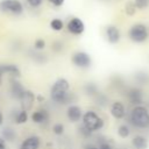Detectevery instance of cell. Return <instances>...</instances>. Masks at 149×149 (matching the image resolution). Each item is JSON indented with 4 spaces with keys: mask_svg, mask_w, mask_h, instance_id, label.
<instances>
[{
    "mask_svg": "<svg viewBox=\"0 0 149 149\" xmlns=\"http://www.w3.org/2000/svg\"><path fill=\"white\" fill-rule=\"evenodd\" d=\"M0 10L13 15H21L23 13V5L20 0H1Z\"/></svg>",
    "mask_w": 149,
    "mask_h": 149,
    "instance_id": "obj_5",
    "label": "cell"
},
{
    "mask_svg": "<svg viewBox=\"0 0 149 149\" xmlns=\"http://www.w3.org/2000/svg\"><path fill=\"white\" fill-rule=\"evenodd\" d=\"M136 9H137V8H136L134 1H128V2H126V5H125V13H126L127 15L133 16V15L135 14Z\"/></svg>",
    "mask_w": 149,
    "mask_h": 149,
    "instance_id": "obj_21",
    "label": "cell"
},
{
    "mask_svg": "<svg viewBox=\"0 0 149 149\" xmlns=\"http://www.w3.org/2000/svg\"><path fill=\"white\" fill-rule=\"evenodd\" d=\"M129 121L133 126L137 128H149V112L146 107L135 106L130 114H129Z\"/></svg>",
    "mask_w": 149,
    "mask_h": 149,
    "instance_id": "obj_2",
    "label": "cell"
},
{
    "mask_svg": "<svg viewBox=\"0 0 149 149\" xmlns=\"http://www.w3.org/2000/svg\"><path fill=\"white\" fill-rule=\"evenodd\" d=\"M135 79L140 83V84H148L149 81V76L146 72H137L135 74Z\"/></svg>",
    "mask_w": 149,
    "mask_h": 149,
    "instance_id": "obj_23",
    "label": "cell"
},
{
    "mask_svg": "<svg viewBox=\"0 0 149 149\" xmlns=\"http://www.w3.org/2000/svg\"><path fill=\"white\" fill-rule=\"evenodd\" d=\"M2 122H3V115H2V113L0 112V126L2 125Z\"/></svg>",
    "mask_w": 149,
    "mask_h": 149,
    "instance_id": "obj_35",
    "label": "cell"
},
{
    "mask_svg": "<svg viewBox=\"0 0 149 149\" xmlns=\"http://www.w3.org/2000/svg\"><path fill=\"white\" fill-rule=\"evenodd\" d=\"M105 34H106V38L109 43L112 44H115L120 41V37H121V34H120V30L116 26H113V24H109L106 27L105 29Z\"/></svg>",
    "mask_w": 149,
    "mask_h": 149,
    "instance_id": "obj_9",
    "label": "cell"
},
{
    "mask_svg": "<svg viewBox=\"0 0 149 149\" xmlns=\"http://www.w3.org/2000/svg\"><path fill=\"white\" fill-rule=\"evenodd\" d=\"M36 99H37V100H40V101H43V99H44V98H43L42 95H37V98H36Z\"/></svg>",
    "mask_w": 149,
    "mask_h": 149,
    "instance_id": "obj_36",
    "label": "cell"
},
{
    "mask_svg": "<svg viewBox=\"0 0 149 149\" xmlns=\"http://www.w3.org/2000/svg\"><path fill=\"white\" fill-rule=\"evenodd\" d=\"M66 116L71 122H78L80 119H83V111L78 105H70L66 109Z\"/></svg>",
    "mask_w": 149,
    "mask_h": 149,
    "instance_id": "obj_10",
    "label": "cell"
},
{
    "mask_svg": "<svg viewBox=\"0 0 149 149\" xmlns=\"http://www.w3.org/2000/svg\"><path fill=\"white\" fill-rule=\"evenodd\" d=\"M0 66H1V70L5 74H8V76L15 77V78L20 76V70L14 64H0Z\"/></svg>",
    "mask_w": 149,
    "mask_h": 149,
    "instance_id": "obj_14",
    "label": "cell"
},
{
    "mask_svg": "<svg viewBox=\"0 0 149 149\" xmlns=\"http://www.w3.org/2000/svg\"><path fill=\"white\" fill-rule=\"evenodd\" d=\"M65 128H64V125L63 123H55L52 126V133L55 135H62L64 133Z\"/></svg>",
    "mask_w": 149,
    "mask_h": 149,
    "instance_id": "obj_25",
    "label": "cell"
},
{
    "mask_svg": "<svg viewBox=\"0 0 149 149\" xmlns=\"http://www.w3.org/2000/svg\"><path fill=\"white\" fill-rule=\"evenodd\" d=\"M132 144L136 149H147L148 148V140L142 135H136L133 137Z\"/></svg>",
    "mask_w": 149,
    "mask_h": 149,
    "instance_id": "obj_17",
    "label": "cell"
},
{
    "mask_svg": "<svg viewBox=\"0 0 149 149\" xmlns=\"http://www.w3.org/2000/svg\"><path fill=\"white\" fill-rule=\"evenodd\" d=\"M84 149H99V147L93 146V144H85L84 146Z\"/></svg>",
    "mask_w": 149,
    "mask_h": 149,
    "instance_id": "obj_32",
    "label": "cell"
},
{
    "mask_svg": "<svg viewBox=\"0 0 149 149\" xmlns=\"http://www.w3.org/2000/svg\"><path fill=\"white\" fill-rule=\"evenodd\" d=\"M52 49H54L55 51H61V50L63 49V43H62L61 41H55V42L52 43Z\"/></svg>",
    "mask_w": 149,
    "mask_h": 149,
    "instance_id": "obj_29",
    "label": "cell"
},
{
    "mask_svg": "<svg viewBox=\"0 0 149 149\" xmlns=\"http://www.w3.org/2000/svg\"><path fill=\"white\" fill-rule=\"evenodd\" d=\"M5 76V73L2 72V70H1V66H0V85L2 84V77Z\"/></svg>",
    "mask_w": 149,
    "mask_h": 149,
    "instance_id": "obj_34",
    "label": "cell"
},
{
    "mask_svg": "<svg viewBox=\"0 0 149 149\" xmlns=\"http://www.w3.org/2000/svg\"><path fill=\"white\" fill-rule=\"evenodd\" d=\"M118 134H119L120 137L126 139V137H128L129 134H130V128H129L127 125H120V126L118 127Z\"/></svg>",
    "mask_w": 149,
    "mask_h": 149,
    "instance_id": "obj_20",
    "label": "cell"
},
{
    "mask_svg": "<svg viewBox=\"0 0 149 149\" xmlns=\"http://www.w3.org/2000/svg\"><path fill=\"white\" fill-rule=\"evenodd\" d=\"M27 2H28V5L30 6V7H33V8H37V7H40L42 3H43V0H26Z\"/></svg>",
    "mask_w": 149,
    "mask_h": 149,
    "instance_id": "obj_28",
    "label": "cell"
},
{
    "mask_svg": "<svg viewBox=\"0 0 149 149\" xmlns=\"http://www.w3.org/2000/svg\"><path fill=\"white\" fill-rule=\"evenodd\" d=\"M129 38L135 43H142L146 42L149 37V30L148 27L143 23H135L129 28L128 31Z\"/></svg>",
    "mask_w": 149,
    "mask_h": 149,
    "instance_id": "obj_4",
    "label": "cell"
},
{
    "mask_svg": "<svg viewBox=\"0 0 149 149\" xmlns=\"http://www.w3.org/2000/svg\"><path fill=\"white\" fill-rule=\"evenodd\" d=\"M21 101V108L23 111H29L31 109L33 105H34V101H35V95H34V92L30 91V90H26L23 95L21 97L20 99Z\"/></svg>",
    "mask_w": 149,
    "mask_h": 149,
    "instance_id": "obj_11",
    "label": "cell"
},
{
    "mask_svg": "<svg viewBox=\"0 0 149 149\" xmlns=\"http://www.w3.org/2000/svg\"><path fill=\"white\" fill-rule=\"evenodd\" d=\"M66 28H68L69 33H71L73 35H81L85 30V24L81 19L71 17L66 23Z\"/></svg>",
    "mask_w": 149,
    "mask_h": 149,
    "instance_id": "obj_7",
    "label": "cell"
},
{
    "mask_svg": "<svg viewBox=\"0 0 149 149\" xmlns=\"http://www.w3.org/2000/svg\"><path fill=\"white\" fill-rule=\"evenodd\" d=\"M111 114L113 118L120 120L122 118H125L126 115V108H125V105L120 101H114L112 105H111Z\"/></svg>",
    "mask_w": 149,
    "mask_h": 149,
    "instance_id": "obj_12",
    "label": "cell"
},
{
    "mask_svg": "<svg viewBox=\"0 0 149 149\" xmlns=\"http://www.w3.org/2000/svg\"><path fill=\"white\" fill-rule=\"evenodd\" d=\"M63 27H64V22L61 19L56 17V19H52L50 21V28L52 30H55V31H61L63 29Z\"/></svg>",
    "mask_w": 149,
    "mask_h": 149,
    "instance_id": "obj_19",
    "label": "cell"
},
{
    "mask_svg": "<svg viewBox=\"0 0 149 149\" xmlns=\"http://www.w3.org/2000/svg\"><path fill=\"white\" fill-rule=\"evenodd\" d=\"M69 91H70V84L68 79L59 78L52 84L50 88V97L55 102L68 104L66 101H69Z\"/></svg>",
    "mask_w": 149,
    "mask_h": 149,
    "instance_id": "obj_1",
    "label": "cell"
},
{
    "mask_svg": "<svg viewBox=\"0 0 149 149\" xmlns=\"http://www.w3.org/2000/svg\"><path fill=\"white\" fill-rule=\"evenodd\" d=\"M34 48L36 50H43L45 48V41L43 38H37L34 42Z\"/></svg>",
    "mask_w": 149,
    "mask_h": 149,
    "instance_id": "obj_27",
    "label": "cell"
},
{
    "mask_svg": "<svg viewBox=\"0 0 149 149\" xmlns=\"http://www.w3.org/2000/svg\"><path fill=\"white\" fill-rule=\"evenodd\" d=\"M24 91H26V90L23 88V86H22L19 81L14 80V81L12 83V85H10V93H12V95H13L14 98L21 99V97L23 95Z\"/></svg>",
    "mask_w": 149,
    "mask_h": 149,
    "instance_id": "obj_16",
    "label": "cell"
},
{
    "mask_svg": "<svg viewBox=\"0 0 149 149\" xmlns=\"http://www.w3.org/2000/svg\"><path fill=\"white\" fill-rule=\"evenodd\" d=\"M50 3H52L54 6H56V7H59V6H62L63 3H64V0H48Z\"/></svg>",
    "mask_w": 149,
    "mask_h": 149,
    "instance_id": "obj_30",
    "label": "cell"
},
{
    "mask_svg": "<svg viewBox=\"0 0 149 149\" xmlns=\"http://www.w3.org/2000/svg\"><path fill=\"white\" fill-rule=\"evenodd\" d=\"M40 144H41V140L38 136H29L22 142L21 149H38Z\"/></svg>",
    "mask_w": 149,
    "mask_h": 149,
    "instance_id": "obj_13",
    "label": "cell"
},
{
    "mask_svg": "<svg viewBox=\"0 0 149 149\" xmlns=\"http://www.w3.org/2000/svg\"><path fill=\"white\" fill-rule=\"evenodd\" d=\"M83 126L90 132H97L104 127V120L93 111H87L83 115Z\"/></svg>",
    "mask_w": 149,
    "mask_h": 149,
    "instance_id": "obj_3",
    "label": "cell"
},
{
    "mask_svg": "<svg viewBox=\"0 0 149 149\" xmlns=\"http://www.w3.org/2000/svg\"><path fill=\"white\" fill-rule=\"evenodd\" d=\"M2 136L7 141H14V139H15V132L12 128H6V129L2 130Z\"/></svg>",
    "mask_w": 149,
    "mask_h": 149,
    "instance_id": "obj_24",
    "label": "cell"
},
{
    "mask_svg": "<svg viewBox=\"0 0 149 149\" xmlns=\"http://www.w3.org/2000/svg\"><path fill=\"white\" fill-rule=\"evenodd\" d=\"M27 120H28V114H27V111H23V109H21L20 112H17L16 115H15V118H14V121L17 125H23V123L27 122Z\"/></svg>",
    "mask_w": 149,
    "mask_h": 149,
    "instance_id": "obj_18",
    "label": "cell"
},
{
    "mask_svg": "<svg viewBox=\"0 0 149 149\" xmlns=\"http://www.w3.org/2000/svg\"><path fill=\"white\" fill-rule=\"evenodd\" d=\"M71 62L73 63L74 66L80 68V69H87L91 65V57L87 52L85 51H77L72 55Z\"/></svg>",
    "mask_w": 149,
    "mask_h": 149,
    "instance_id": "obj_6",
    "label": "cell"
},
{
    "mask_svg": "<svg viewBox=\"0 0 149 149\" xmlns=\"http://www.w3.org/2000/svg\"><path fill=\"white\" fill-rule=\"evenodd\" d=\"M99 149H112V147L107 142H102L99 144Z\"/></svg>",
    "mask_w": 149,
    "mask_h": 149,
    "instance_id": "obj_31",
    "label": "cell"
},
{
    "mask_svg": "<svg viewBox=\"0 0 149 149\" xmlns=\"http://www.w3.org/2000/svg\"><path fill=\"white\" fill-rule=\"evenodd\" d=\"M48 118H49V114L45 109H38V111H36L31 114V120L35 123H38V125L45 122L48 120Z\"/></svg>",
    "mask_w": 149,
    "mask_h": 149,
    "instance_id": "obj_15",
    "label": "cell"
},
{
    "mask_svg": "<svg viewBox=\"0 0 149 149\" xmlns=\"http://www.w3.org/2000/svg\"><path fill=\"white\" fill-rule=\"evenodd\" d=\"M0 149H6V146H5V142L0 137Z\"/></svg>",
    "mask_w": 149,
    "mask_h": 149,
    "instance_id": "obj_33",
    "label": "cell"
},
{
    "mask_svg": "<svg viewBox=\"0 0 149 149\" xmlns=\"http://www.w3.org/2000/svg\"><path fill=\"white\" fill-rule=\"evenodd\" d=\"M127 98L129 100L130 104L135 105V106H141V104L143 102V94L142 91L137 87H132L128 90L127 92Z\"/></svg>",
    "mask_w": 149,
    "mask_h": 149,
    "instance_id": "obj_8",
    "label": "cell"
},
{
    "mask_svg": "<svg viewBox=\"0 0 149 149\" xmlns=\"http://www.w3.org/2000/svg\"><path fill=\"white\" fill-rule=\"evenodd\" d=\"M137 9H146L149 7V0H134Z\"/></svg>",
    "mask_w": 149,
    "mask_h": 149,
    "instance_id": "obj_26",
    "label": "cell"
},
{
    "mask_svg": "<svg viewBox=\"0 0 149 149\" xmlns=\"http://www.w3.org/2000/svg\"><path fill=\"white\" fill-rule=\"evenodd\" d=\"M84 90H85V92H86L87 95H97L98 94V87L93 83L86 84L85 87H84Z\"/></svg>",
    "mask_w": 149,
    "mask_h": 149,
    "instance_id": "obj_22",
    "label": "cell"
}]
</instances>
